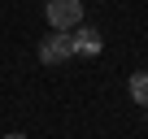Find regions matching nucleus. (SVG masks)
I'll return each instance as SVG.
<instances>
[{"instance_id": "f03ea898", "label": "nucleus", "mask_w": 148, "mask_h": 139, "mask_svg": "<svg viewBox=\"0 0 148 139\" xmlns=\"http://www.w3.org/2000/svg\"><path fill=\"white\" fill-rule=\"evenodd\" d=\"M70 57H74V52H70V39H65V35L52 31V35L39 39V61H44V65H65Z\"/></svg>"}, {"instance_id": "20e7f679", "label": "nucleus", "mask_w": 148, "mask_h": 139, "mask_svg": "<svg viewBox=\"0 0 148 139\" xmlns=\"http://www.w3.org/2000/svg\"><path fill=\"white\" fill-rule=\"evenodd\" d=\"M131 96H135V104L148 109V74H135V78H131Z\"/></svg>"}, {"instance_id": "f257e3e1", "label": "nucleus", "mask_w": 148, "mask_h": 139, "mask_svg": "<svg viewBox=\"0 0 148 139\" xmlns=\"http://www.w3.org/2000/svg\"><path fill=\"white\" fill-rule=\"evenodd\" d=\"M44 18H48V26L57 35H65V31H74V26L83 22V0H48Z\"/></svg>"}, {"instance_id": "7ed1b4c3", "label": "nucleus", "mask_w": 148, "mask_h": 139, "mask_svg": "<svg viewBox=\"0 0 148 139\" xmlns=\"http://www.w3.org/2000/svg\"><path fill=\"white\" fill-rule=\"evenodd\" d=\"M65 39H70L74 57H96L100 52V31H92V26H74V35H65Z\"/></svg>"}, {"instance_id": "39448f33", "label": "nucleus", "mask_w": 148, "mask_h": 139, "mask_svg": "<svg viewBox=\"0 0 148 139\" xmlns=\"http://www.w3.org/2000/svg\"><path fill=\"white\" fill-rule=\"evenodd\" d=\"M5 139H26V135H18V130H13V135H5Z\"/></svg>"}]
</instances>
